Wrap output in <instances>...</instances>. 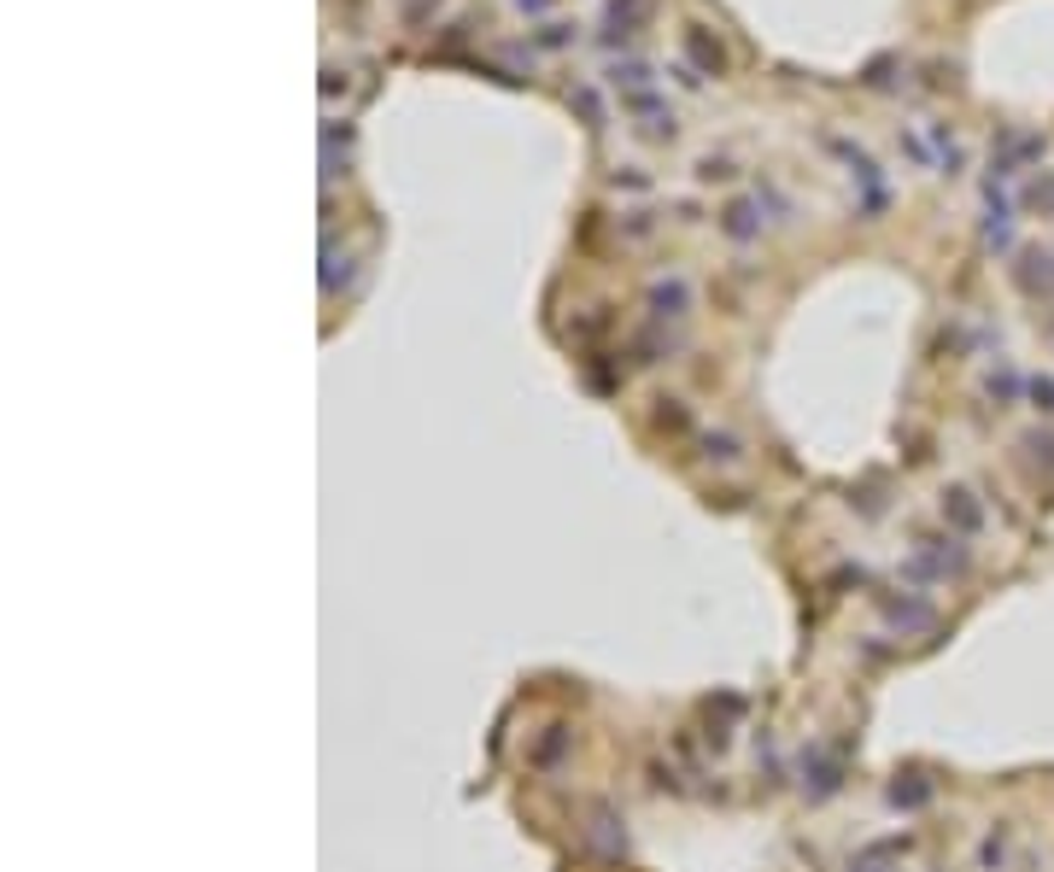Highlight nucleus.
Masks as SVG:
<instances>
[{"label":"nucleus","instance_id":"obj_1","mask_svg":"<svg viewBox=\"0 0 1054 872\" xmlns=\"http://www.w3.org/2000/svg\"><path fill=\"white\" fill-rule=\"evenodd\" d=\"M686 54H691L697 65H703L709 77H721V71H726V54H721V42H709L703 30H686Z\"/></svg>","mask_w":1054,"mask_h":872},{"label":"nucleus","instance_id":"obj_2","mask_svg":"<svg viewBox=\"0 0 1054 872\" xmlns=\"http://www.w3.org/2000/svg\"><path fill=\"white\" fill-rule=\"evenodd\" d=\"M651 7H656V0H609V24H621V36H627L633 24L651 19Z\"/></svg>","mask_w":1054,"mask_h":872},{"label":"nucleus","instance_id":"obj_3","mask_svg":"<svg viewBox=\"0 0 1054 872\" xmlns=\"http://www.w3.org/2000/svg\"><path fill=\"white\" fill-rule=\"evenodd\" d=\"M644 77H651V71H644V65L639 59H627V65H616V82H627V89H639V82Z\"/></svg>","mask_w":1054,"mask_h":872},{"label":"nucleus","instance_id":"obj_4","mask_svg":"<svg viewBox=\"0 0 1054 872\" xmlns=\"http://www.w3.org/2000/svg\"><path fill=\"white\" fill-rule=\"evenodd\" d=\"M726 229H733V234H751L756 223H751V205H733V211H726Z\"/></svg>","mask_w":1054,"mask_h":872},{"label":"nucleus","instance_id":"obj_5","mask_svg":"<svg viewBox=\"0 0 1054 872\" xmlns=\"http://www.w3.org/2000/svg\"><path fill=\"white\" fill-rule=\"evenodd\" d=\"M569 42V30L563 24H546V36H539V47H563Z\"/></svg>","mask_w":1054,"mask_h":872},{"label":"nucleus","instance_id":"obj_6","mask_svg":"<svg viewBox=\"0 0 1054 872\" xmlns=\"http://www.w3.org/2000/svg\"><path fill=\"white\" fill-rule=\"evenodd\" d=\"M516 7H527V12H539V7H546V0H516Z\"/></svg>","mask_w":1054,"mask_h":872}]
</instances>
